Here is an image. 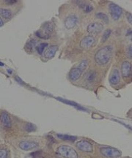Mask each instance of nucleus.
<instances>
[{
	"mask_svg": "<svg viewBox=\"0 0 132 158\" xmlns=\"http://www.w3.org/2000/svg\"><path fill=\"white\" fill-rule=\"evenodd\" d=\"M58 50V46L57 45H52L48 48L44 52V57L47 59H50L55 56Z\"/></svg>",
	"mask_w": 132,
	"mask_h": 158,
	"instance_id": "4468645a",
	"label": "nucleus"
},
{
	"mask_svg": "<svg viewBox=\"0 0 132 158\" xmlns=\"http://www.w3.org/2000/svg\"><path fill=\"white\" fill-rule=\"evenodd\" d=\"M54 29L53 23L45 22L41 27L40 29L36 32V35L40 38L48 39L51 36Z\"/></svg>",
	"mask_w": 132,
	"mask_h": 158,
	"instance_id": "7ed1b4c3",
	"label": "nucleus"
},
{
	"mask_svg": "<svg viewBox=\"0 0 132 158\" xmlns=\"http://www.w3.org/2000/svg\"><path fill=\"white\" fill-rule=\"evenodd\" d=\"M8 72L10 74L11 73V72H12V71H11L10 70V69H9V70H8Z\"/></svg>",
	"mask_w": 132,
	"mask_h": 158,
	"instance_id": "72a5a7b5",
	"label": "nucleus"
},
{
	"mask_svg": "<svg viewBox=\"0 0 132 158\" xmlns=\"http://www.w3.org/2000/svg\"><path fill=\"white\" fill-rule=\"evenodd\" d=\"M57 153L65 158H78L77 152L73 148L67 146H62L58 148Z\"/></svg>",
	"mask_w": 132,
	"mask_h": 158,
	"instance_id": "20e7f679",
	"label": "nucleus"
},
{
	"mask_svg": "<svg viewBox=\"0 0 132 158\" xmlns=\"http://www.w3.org/2000/svg\"><path fill=\"white\" fill-rule=\"evenodd\" d=\"M38 146L36 142L28 141H24L19 144V147L21 150L25 151H29L36 148Z\"/></svg>",
	"mask_w": 132,
	"mask_h": 158,
	"instance_id": "9b49d317",
	"label": "nucleus"
},
{
	"mask_svg": "<svg viewBox=\"0 0 132 158\" xmlns=\"http://www.w3.org/2000/svg\"><path fill=\"white\" fill-rule=\"evenodd\" d=\"M132 45H129L126 49V55L127 57L131 59L132 57Z\"/></svg>",
	"mask_w": 132,
	"mask_h": 158,
	"instance_id": "393cba45",
	"label": "nucleus"
},
{
	"mask_svg": "<svg viewBox=\"0 0 132 158\" xmlns=\"http://www.w3.org/2000/svg\"><path fill=\"white\" fill-rule=\"evenodd\" d=\"M4 25V22L2 18H0V27Z\"/></svg>",
	"mask_w": 132,
	"mask_h": 158,
	"instance_id": "7c9ffc66",
	"label": "nucleus"
},
{
	"mask_svg": "<svg viewBox=\"0 0 132 158\" xmlns=\"http://www.w3.org/2000/svg\"><path fill=\"white\" fill-rule=\"evenodd\" d=\"M57 136L60 139H62V140L72 141L76 140L77 139L76 136H69L68 135L58 134Z\"/></svg>",
	"mask_w": 132,
	"mask_h": 158,
	"instance_id": "6ab92c4d",
	"label": "nucleus"
},
{
	"mask_svg": "<svg viewBox=\"0 0 132 158\" xmlns=\"http://www.w3.org/2000/svg\"><path fill=\"white\" fill-rule=\"evenodd\" d=\"M95 38L92 35H87L85 36L81 40L80 46L83 48H89L91 47L95 43Z\"/></svg>",
	"mask_w": 132,
	"mask_h": 158,
	"instance_id": "9d476101",
	"label": "nucleus"
},
{
	"mask_svg": "<svg viewBox=\"0 0 132 158\" xmlns=\"http://www.w3.org/2000/svg\"><path fill=\"white\" fill-rule=\"evenodd\" d=\"M0 121L5 127L10 128L12 126V122L10 117L8 113L3 112L0 115Z\"/></svg>",
	"mask_w": 132,
	"mask_h": 158,
	"instance_id": "ddd939ff",
	"label": "nucleus"
},
{
	"mask_svg": "<svg viewBox=\"0 0 132 158\" xmlns=\"http://www.w3.org/2000/svg\"><path fill=\"white\" fill-rule=\"evenodd\" d=\"M4 66V64L3 62H0V66Z\"/></svg>",
	"mask_w": 132,
	"mask_h": 158,
	"instance_id": "473e14b6",
	"label": "nucleus"
},
{
	"mask_svg": "<svg viewBox=\"0 0 132 158\" xmlns=\"http://www.w3.org/2000/svg\"><path fill=\"white\" fill-rule=\"evenodd\" d=\"M76 146L79 150L86 152H91L93 151V147L89 142L86 141H80L76 143Z\"/></svg>",
	"mask_w": 132,
	"mask_h": 158,
	"instance_id": "f8f14e48",
	"label": "nucleus"
},
{
	"mask_svg": "<svg viewBox=\"0 0 132 158\" xmlns=\"http://www.w3.org/2000/svg\"><path fill=\"white\" fill-rule=\"evenodd\" d=\"M79 7L83 9V11L87 13L90 12L93 9V7L89 4H83L81 3L79 4Z\"/></svg>",
	"mask_w": 132,
	"mask_h": 158,
	"instance_id": "a211bd4d",
	"label": "nucleus"
},
{
	"mask_svg": "<svg viewBox=\"0 0 132 158\" xmlns=\"http://www.w3.org/2000/svg\"><path fill=\"white\" fill-rule=\"evenodd\" d=\"M25 129L27 132L30 133L35 132L36 129V126L34 124L31 123H28L25 125Z\"/></svg>",
	"mask_w": 132,
	"mask_h": 158,
	"instance_id": "412c9836",
	"label": "nucleus"
},
{
	"mask_svg": "<svg viewBox=\"0 0 132 158\" xmlns=\"http://www.w3.org/2000/svg\"><path fill=\"white\" fill-rule=\"evenodd\" d=\"M8 156V153L5 149H0V158H7Z\"/></svg>",
	"mask_w": 132,
	"mask_h": 158,
	"instance_id": "a878e982",
	"label": "nucleus"
},
{
	"mask_svg": "<svg viewBox=\"0 0 132 158\" xmlns=\"http://www.w3.org/2000/svg\"><path fill=\"white\" fill-rule=\"evenodd\" d=\"M0 15L3 18L8 19L12 16V12L9 9L0 8Z\"/></svg>",
	"mask_w": 132,
	"mask_h": 158,
	"instance_id": "dca6fc26",
	"label": "nucleus"
},
{
	"mask_svg": "<svg viewBox=\"0 0 132 158\" xmlns=\"http://www.w3.org/2000/svg\"><path fill=\"white\" fill-rule=\"evenodd\" d=\"M35 44L36 43H35V41L32 40L28 42L27 44H26V48L27 50L30 51L32 50L33 48L34 45H35Z\"/></svg>",
	"mask_w": 132,
	"mask_h": 158,
	"instance_id": "b1692460",
	"label": "nucleus"
},
{
	"mask_svg": "<svg viewBox=\"0 0 132 158\" xmlns=\"http://www.w3.org/2000/svg\"><path fill=\"white\" fill-rule=\"evenodd\" d=\"M59 100L60 101H61L62 102H64V103L72 105V106H76L77 108H81L80 106H78V105L76 103H74V102H71V101L65 100V99H61V98L59 99Z\"/></svg>",
	"mask_w": 132,
	"mask_h": 158,
	"instance_id": "bb28decb",
	"label": "nucleus"
},
{
	"mask_svg": "<svg viewBox=\"0 0 132 158\" xmlns=\"http://www.w3.org/2000/svg\"><path fill=\"white\" fill-rule=\"evenodd\" d=\"M104 27L102 23L99 22H92L88 25L87 31L91 35H97L103 30Z\"/></svg>",
	"mask_w": 132,
	"mask_h": 158,
	"instance_id": "0eeeda50",
	"label": "nucleus"
},
{
	"mask_svg": "<svg viewBox=\"0 0 132 158\" xmlns=\"http://www.w3.org/2000/svg\"><path fill=\"white\" fill-rule=\"evenodd\" d=\"M78 21V17L74 15H69L64 21L65 26L68 29H72L76 26Z\"/></svg>",
	"mask_w": 132,
	"mask_h": 158,
	"instance_id": "6e6552de",
	"label": "nucleus"
},
{
	"mask_svg": "<svg viewBox=\"0 0 132 158\" xmlns=\"http://www.w3.org/2000/svg\"><path fill=\"white\" fill-rule=\"evenodd\" d=\"M113 53V48L110 45H106L101 48L95 55V60L100 66H104L108 63Z\"/></svg>",
	"mask_w": 132,
	"mask_h": 158,
	"instance_id": "f257e3e1",
	"label": "nucleus"
},
{
	"mask_svg": "<svg viewBox=\"0 0 132 158\" xmlns=\"http://www.w3.org/2000/svg\"><path fill=\"white\" fill-rule=\"evenodd\" d=\"M127 35H132V31L131 29H129L128 31H127Z\"/></svg>",
	"mask_w": 132,
	"mask_h": 158,
	"instance_id": "2f4dec72",
	"label": "nucleus"
},
{
	"mask_svg": "<svg viewBox=\"0 0 132 158\" xmlns=\"http://www.w3.org/2000/svg\"><path fill=\"white\" fill-rule=\"evenodd\" d=\"M5 2L7 4L12 5V4L16 3L17 2V1H16V0H7V1H5Z\"/></svg>",
	"mask_w": 132,
	"mask_h": 158,
	"instance_id": "c756f323",
	"label": "nucleus"
},
{
	"mask_svg": "<svg viewBox=\"0 0 132 158\" xmlns=\"http://www.w3.org/2000/svg\"><path fill=\"white\" fill-rule=\"evenodd\" d=\"M96 72L91 71L88 73L86 76V80L89 82H92L96 80Z\"/></svg>",
	"mask_w": 132,
	"mask_h": 158,
	"instance_id": "aec40b11",
	"label": "nucleus"
},
{
	"mask_svg": "<svg viewBox=\"0 0 132 158\" xmlns=\"http://www.w3.org/2000/svg\"><path fill=\"white\" fill-rule=\"evenodd\" d=\"M96 18L101 20L103 22L106 24H109V18L108 15L104 13L100 12L97 13L96 15Z\"/></svg>",
	"mask_w": 132,
	"mask_h": 158,
	"instance_id": "f3484780",
	"label": "nucleus"
},
{
	"mask_svg": "<svg viewBox=\"0 0 132 158\" xmlns=\"http://www.w3.org/2000/svg\"><path fill=\"white\" fill-rule=\"evenodd\" d=\"M120 76L119 70L117 69H113L109 77V81L110 83L113 85H117L120 82Z\"/></svg>",
	"mask_w": 132,
	"mask_h": 158,
	"instance_id": "2eb2a0df",
	"label": "nucleus"
},
{
	"mask_svg": "<svg viewBox=\"0 0 132 158\" xmlns=\"http://www.w3.org/2000/svg\"><path fill=\"white\" fill-rule=\"evenodd\" d=\"M89 62L87 60H83L77 66L72 68L69 72V78L71 80L76 81L82 76V74L87 68Z\"/></svg>",
	"mask_w": 132,
	"mask_h": 158,
	"instance_id": "f03ea898",
	"label": "nucleus"
},
{
	"mask_svg": "<svg viewBox=\"0 0 132 158\" xmlns=\"http://www.w3.org/2000/svg\"><path fill=\"white\" fill-rule=\"evenodd\" d=\"M126 15L128 22L130 24H131V25L132 22L131 14L130 12H126Z\"/></svg>",
	"mask_w": 132,
	"mask_h": 158,
	"instance_id": "c85d7f7f",
	"label": "nucleus"
},
{
	"mask_svg": "<svg viewBox=\"0 0 132 158\" xmlns=\"http://www.w3.org/2000/svg\"><path fill=\"white\" fill-rule=\"evenodd\" d=\"M101 153L106 157L116 158L121 156V152L117 149L112 147H103L100 149Z\"/></svg>",
	"mask_w": 132,
	"mask_h": 158,
	"instance_id": "39448f33",
	"label": "nucleus"
},
{
	"mask_svg": "<svg viewBox=\"0 0 132 158\" xmlns=\"http://www.w3.org/2000/svg\"><path fill=\"white\" fill-rule=\"evenodd\" d=\"M109 12L112 18L115 21L118 20L123 13V9L117 4L111 3L109 6Z\"/></svg>",
	"mask_w": 132,
	"mask_h": 158,
	"instance_id": "423d86ee",
	"label": "nucleus"
},
{
	"mask_svg": "<svg viewBox=\"0 0 132 158\" xmlns=\"http://www.w3.org/2000/svg\"><path fill=\"white\" fill-rule=\"evenodd\" d=\"M122 76L124 78L129 77L131 75V64L128 61H124L121 66Z\"/></svg>",
	"mask_w": 132,
	"mask_h": 158,
	"instance_id": "1a4fd4ad",
	"label": "nucleus"
},
{
	"mask_svg": "<svg viewBox=\"0 0 132 158\" xmlns=\"http://www.w3.org/2000/svg\"><path fill=\"white\" fill-rule=\"evenodd\" d=\"M112 33L111 30L110 29H106L104 31L102 38V41L103 42H106L110 37L111 34Z\"/></svg>",
	"mask_w": 132,
	"mask_h": 158,
	"instance_id": "4be33fe9",
	"label": "nucleus"
},
{
	"mask_svg": "<svg viewBox=\"0 0 132 158\" xmlns=\"http://www.w3.org/2000/svg\"><path fill=\"white\" fill-rule=\"evenodd\" d=\"M32 158H42V153L41 151H36L32 153Z\"/></svg>",
	"mask_w": 132,
	"mask_h": 158,
	"instance_id": "cd10ccee",
	"label": "nucleus"
},
{
	"mask_svg": "<svg viewBox=\"0 0 132 158\" xmlns=\"http://www.w3.org/2000/svg\"><path fill=\"white\" fill-rule=\"evenodd\" d=\"M48 44L47 43H42L40 44L37 48V50L39 55H42L45 48L47 47Z\"/></svg>",
	"mask_w": 132,
	"mask_h": 158,
	"instance_id": "5701e85b",
	"label": "nucleus"
}]
</instances>
